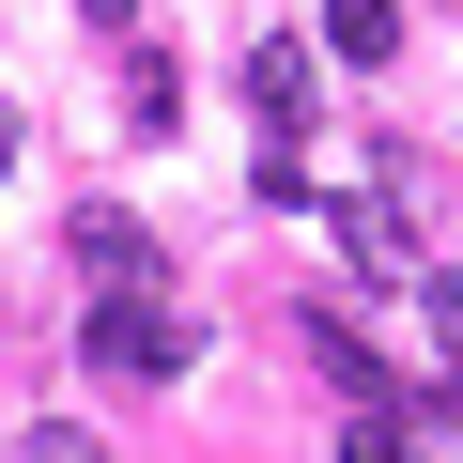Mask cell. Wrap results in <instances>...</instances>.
<instances>
[{
	"label": "cell",
	"instance_id": "cell-5",
	"mask_svg": "<svg viewBox=\"0 0 463 463\" xmlns=\"http://www.w3.org/2000/svg\"><path fill=\"white\" fill-rule=\"evenodd\" d=\"M340 463H417V432H402L386 402H355V432H340Z\"/></svg>",
	"mask_w": 463,
	"mask_h": 463
},
{
	"label": "cell",
	"instance_id": "cell-6",
	"mask_svg": "<svg viewBox=\"0 0 463 463\" xmlns=\"http://www.w3.org/2000/svg\"><path fill=\"white\" fill-rule=\"evenodd\" d=\"M16 463H109V448H93V432H78V417H47V432H32V448H16Z\"/></svg>",
	"mask_w": 463,
	"mask_h": 463
},
{
	"label": "cell",
	"instance_id": "cell-3",
	"mask_svg": "<svg viewBox=\"0 0 463 463\" xmlns=\"http://www.w3.org/2000/svg\"><path fill=\"white\" fill-rule=\"evenodd\" d=\"M248 109L263 124H309V47H248Z\"/></svg>",
	"mask_w": 463,
	"mask_h": 463
},
{
	"label": "cell",
	"instance_id": "cell-2",
	"mask_svg": "<svg viewBox=\"0 0 463 463\" xmlns=\"http://www.w3.org/2000/svg\"><path fill=\"white\" fill-rule=\"evenodd\" d=\"M62 248H78V263H93L109 294H155V232H139V216H109V201H78V232H62Z\"/></svg>",
	"mask_w": 463,
	"mask_h": 463
},
{
	"label": "cell",
	"instance_id": "cell-7",
	"mask_svg": "<svg viewBox=\"0 0 463 463\" xmlns=\"http://www.w3.org/2000/svg\"><path fill=\"white\" fill-rule=\"evenodd\" d=\"M432 340H448V355H463V279H432Z\"/></svg>",
	"mask_w": 463,
	"mask_h": 463
},
{
	"label": "cell",
	"instance_id": "cell-1",
	"mask_svg": "<svg viewBox=\"0 0 463 463\" xmlns=\"http://www.w3.org/2000/svg\"><path fill=\"white\" fill-rule=\"evenodd\" d=\"M93 371L170 386V371H185V309H170V294H93Z\"/></svg>",
	"mask_w": 463,
	"mask_h": 463
},
{
	"label": "cell",
	"instance_id": "cell-8",
	"mask_svg": "<svg viewBox=\"0 0 463 463\" xmlns=\"http://www.w3.org/2000/svg\"><path fill=\"white\" fill-rule=\"evenodd\" d=\"M78 16H109V32H124V16H139V0H78Z\"/></svg>",
	"mask_w": 463,
	"mask_h": 463
},
{
	"label": "cell",
	"instance_id": "cell-4",
	"mask_svg": "<svg viewBox=\"0 0 463 463\" xmlns=\"http://www.w3.org/2000/svg\"><path fill=\"white\" fill-rule=\"evenodd\" d=\"M325 47H340V62H386V47H402V0H325Z\"/></svg>",
	"mask_w": 463,
	"mask_h": 463
},
{
	"label": "cell",
	"instance_id": "cell-9",
	"mask_svg": "<svg viewBox=\"0 0 463 463\" xmlns=\"http://www.w3.org/2000/svg\"><path fill=\"white\" fill-rule=\"evenodd\" d=\"M0 170H16V124H0Z\"/></svg>",
	"mask_w": 463,
	"mask_h": 463
}]
</instances>
